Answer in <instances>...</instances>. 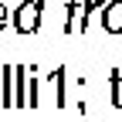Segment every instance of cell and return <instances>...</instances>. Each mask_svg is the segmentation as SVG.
<instances>
[{"label":"cell","mask_w":122,"mask_h":122,"mask_svg":"<svg viewBox=\"0 0 122 122\" xmlns=\"http://www.w3.org/2000/svg\"><path fill=\"white\" fill-rule=\"evenodd\" d=\"M41 10H44V0H24V4L10 14V27L17 34H34L41 27Z\"/></svg>","instance_id":"cell-1"},{"label":"cell","mask_w":122,"mask_h":122,"mask_svg":"<svg viewBox=\"0 0 122 122\" xmlns=\"http://www.w3.org/2000/svg\"><path fill=\"white\" fill-rule=\"evenodd\" d=\"M98 20H102V30L105 34H122V0H105L102 10H98Z\"/></svg>","instance_id":"cell-2"},{"label":"cell","mask_w":122,"mask_h":122,"mask_svg":"<svg viewBox=\"0 0 122 122\" xmlns=\"http://www.w3.org/2000/svg\"><path fill=\"white\" fill-rule=\"evenodd\" d=\"M109 92H112V105L122 109V71H119V68L109 75Z\"/></svg>","instance_id":"cell-7"},{"label":"cell","mask_w":122,"mask_h":122,"mask_svg":"<svg viewBox=\"0 0 122 122\" xmlns=\"http://www.w3.org/2000/svg\"><path fill=\"white\" fill-rule=\"evenodd\" d=\"M10 78H14V65L0 68V105H14V88H10Z\"/></svg>","instance_id":"cell-4"},{"label":"cell","mask_w":122,"mask_h":122,"mask_svg":"<svg viewBox=\"0 0 122 122\" xmlns=\"http://www.w3.org/2000/svg\"><path fill=\"white\" fill-rule=\"evenodd\" d=\"M65 65H58L54 71H51V85H54V105H65L68 98H65Z\"/></svg>","instance_id":"cell-6"},{"label":"cell","mask_w":122,"mask_h":122,"mask_svg":"<svg viewBox=\"0 0 122 122\" xmlns=\"http://www.w3.org/2000/svg\"><path fill=\"white\" fill-rule=\"evenodd\" d=\"M7 24H10V10H7V7H4V4H0V30H4V27H7Z\"/></svg>","instance_id":"cell-8"},{"label":"cell","mask_w":122,"mask_h":122,"mask_svg":"<svg viewBox=\"0 0 122 122\" xmlns=\"http://www.w3.org/2000/svg\"><path fill=\"white\" fill-rule=\"evenodd\" d=\"M14 105L17 109H24L27 105V68H20V65H14Z\"/></svg>","instance_id":"cell-3"},{"label":"cell","mask_w":122,"mask_h":122,"mask_svg":"<svg viewBox=\"0 0 122 122\" xmlns=\"http://www.w3.org/2000/svg\"><path fill=\"white\" fill-rule=\"evenodd\" d=\"M102 4H105V0H81V17H75V30L81 27V34H85V27H88V20H92V14H98Z\"/></svg>","instance_id":"cell-5"}]
</instances>
